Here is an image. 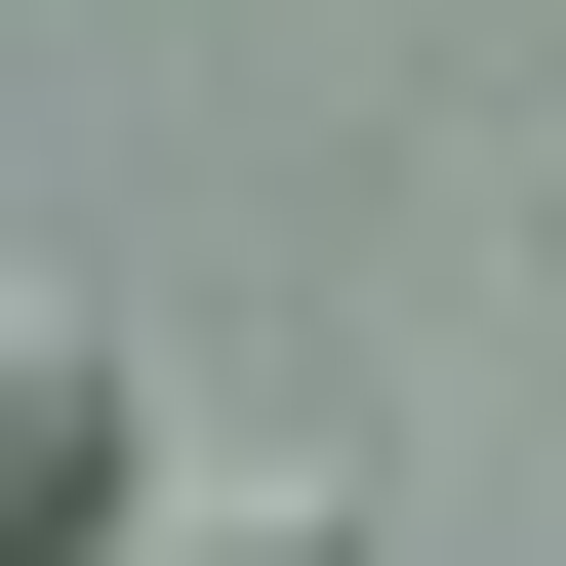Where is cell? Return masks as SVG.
<instances>
[{
	"label": "cell",
	"instance_id": "cell-2",
	"mask_svg": "<svg viewBox=\"0 0 566 566\" xmlns=\"http://www.w3.org/2000/svg\"><path fill=\"white\" fill-rule=\"evenodd\" d=\"M526 243H566V163H526Z\"/></svg>",
	"mask_w": 566,
	"mask_h": 566
},
{
	"label": "cell",
	"instance_id": "cell-1",
	"mask_svg": "<svg viewBox=\"0 0 566 566\" xmlns=\"http://www.w3.org/2000/svg\"><path fill=\"white\" fill-rule=\"evenodd\" d=\"M122 485H163V405H122V324H41L0 365V566H122Z\"/></svg>",
	"mask_w": 566,
	"mask_h": 566
}]
</instances>
